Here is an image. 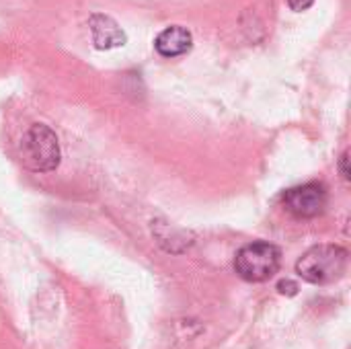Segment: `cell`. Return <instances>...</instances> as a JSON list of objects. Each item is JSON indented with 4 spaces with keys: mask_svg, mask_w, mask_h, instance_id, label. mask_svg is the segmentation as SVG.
Masks as SVG:
<instances>
[{
    "mask_svg": "<svg viewBox=\"0 0 351 349\" xmlns=\"http://www.w3.org/2000/svg\"><path fill=\"white\" fill-rule=\"evenodd\" d=\"M348 163H350V152H343V156L339 158V169H341V175H343V179H350L351 177Z\"/></svg>",
    "mask_w": 351,
    "mask_h": 349,
    "instance_id": "9",
    "label": "cell"
},
{
    "mask_svg": "<svg viewBox=\"0 0 351 349\" xmlns=\"http://www.w3.org/2000/svg\"><path fill=\"white\" fill-rule=\"evenodd\" d=\"M286 210L298 218H317L319 214L325 212L329 195H327V187L323 183L311 181L298 187H292L284 193L282 197Z\"/></svg>",
    "mask_w": 351,
    "mask_h": 349,
    "instance_id": "4",
    "label": "cell"
},
{
    "mask_svg": "<svg viewBox=\"0 0 351 349\" xmlns=\"http://www.w3.org/2000/svg\"><path fill=\"white\" fill-rule=\"evenodd\" d=\"M350 253L339 245H315L298 261L296 274L315 286H327L343 278Z\"/></svg>",
    "mask_w": 351,
    "mask_h": 349,
    "instance_id": "1",
    "label": "cell"
},
{
    "mask_svg": "<svg viewBox=\"0 0 351 349\" xmlns=\"http://www.w3.org/2000/svg\"><path fill=\"white\" fill-rule=\"evenodd\" d=\"M280 265H282V251L265 241L245 245L234 257V272L239 274L241 280L251 284L267 282L278 274Z\"/></svg>",
    "mask_w": 351,
    "mask_h": 349,
    "instance_id": "3",
    "label": "cell"
},
{
    "mask_svg": "<svg viewBox=\"0 0 351 349\" xmlns=\"http://www.w3.org/2000/svg\"><path fill=\"white\" fill-rule=\"evenodd\" d=\"M191 47H193V35L189 29H185L181 25H171V27L162 29L154 39V49L162 58L185 56L191 51Z\"/></svg>",
    "mask_w": 351,
    "mask_h": 349,
    "instance_id": "6",
    "label": "cell"
},
{
    "mask_svg": "<svg viewBox=\"0 0 351 349\" xmlns=\"http://www.w3.org/2000/svg\"><path fill=\"white\" fill-rule=\"evenodd\" d=\"M286 2L294 12H302V10H306V8H311L315 4V0H286Z\"/></svg>",
    "mask_w": 351,
    "mask_h": 349,
    "instance_id": "7",
    "label": "cell"
},
{
    "mask_svg": "<svg viewBox=\"0 0 351 349\" xmlns=\"http://www.w3.org/2000/svg\"><path fill=\"white\" fill-rule=\"evenodd\" d=\"M278 290L282 292V294H296L298 292V286L294 284V282H290V280H282L280 284H278Z\"/></svg>",
    "mask_w": 351,
    "mask_h": 349,
    "instance_id": "8",
    "label": "cell"
},
{
    "mask_svg": "<svg viewBox=\"0 0 351 349\" xmlns=\"http://www.w3.org/2000/svg\"><path fill=\"white\" fill-rule=\"evenodd\" d=\"M88 31L97 49H113L125 45V31L117 25V21L105 12H95L88 16Z\"/></svg>",
    "mask_w": 351,
    "mask_h": 349,
    "instance_id": "5",
    "label": "cell"
},
{
    "mask_svg": "<svg viewBox=\"0 0 351 349\" xmlns=\"http://www.w3.org/2000/svg\"><path fill=\"white\" fill-rule=\"evenodd\" d=\"M23 165L33 173H49L60 165L58 136L45 123H33L21 140Z\"/></svg>",
    "mask_w": 351,
    "mask_h": 349,
    "instance_id": "2",
    "label": "cell"
}]
</instances>
